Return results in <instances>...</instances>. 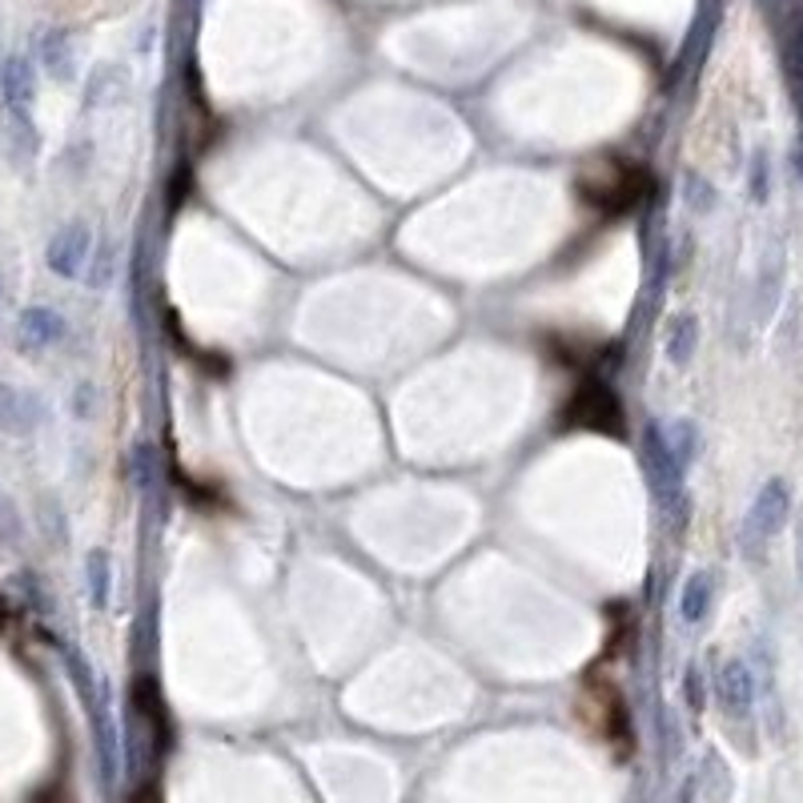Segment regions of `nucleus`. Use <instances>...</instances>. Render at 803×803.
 Returning a JSON list of instances; mask_svg holds the SVG:
<instances>
[{
	"label": "nucleus",
	"instance_id": "39448f33",
	"mask_svg": "<svg viewBox=\"0 0 803 803\" xmlns=\"http://www.w3.org/2000/svg\"><path fill=\"white\" fill-rule=\"evenodd\" d=\"M583 711H587V719H591L594 736L606 739V743L627 748V739H631L627 711H623V699H619L611 687H603V683H599V687H591V691L583 695Z\"/></svg>",
	"mask_w": 803,
	"mask_h": 803
},
{
	"label": "nucleus",
	"instance_id": "f257e3e1",
	"mask_svg": "<svg viewBox=\"0 0 803 803\" xmlns=\"http://www.w3.org/2000/svg\"><path fill=\"white\" fill-rule=\"evenodd\" d=\"M574 189H579V198H583L591 210L619 218V213H627L638 201V193H643V173H638L635 166H623V161H603V166H591L587 173H579Z\"/></svg>",
	"mask_w": 803,
	"mask_h": 803
},
{
	"label": "nucleus",
	"instance_id": "4be33fe9",
	"mask_svg": "<svg viewBox=\"0 0 803 803\" xmlns=\"http://www.w3.org/2000/svg\"><path fill=\"white\" fill-rule=\"evenodd\" d=\"M800 559H803V535H800Z\"/></svg>",
	"mask_w": 803,
	"mask_h": 803
},
{
	"label": "nucleus",
	"instance_id": "f3484780",
	"mask_svg": "<svg viewBox=\"0 0 803 803\" xmlns=\"http://www.w3.org/2000/svg\"><path fill=\"white\" fill-rule=\"evenodd\" d=\"M751 193H756V201L768 198V161L763 157H756V169H751Z\"/></svg>",
	"mask_w": 803,
	"mask_h": 803
},
{
	"label": "nucleus",
	"instance_id": "dca6fc26",
	"mask_svg": "<svg viewBox=\"0 0 803 803\" xmlns=\"http://www.w3.org/2000/svg\"><path fill=\"white\" fill-rule=\"evenodd\" d=\"M687 201H691V205H699V210H707V205L716 201V193H711V189H707L699 177H691V181H687Z\"/></svg>",
	"mask_w": 803,
	"mask_h": 803
},
{
	"label": "nucleus",
	"instance_id": "f8f14e48",
	"mask_svg": "<svg viewBox=\"0 0 803 803\" xmlns=\"http://www.w3.org/2000/svg\"><path fill=\"white\" fill-rule=\"evenodd\" d=\"M41 65L53 73L56 81H73V44L61 29L41 36Z\"/></svg>",
	"mask_w": 803,
	"mask_h": 803
},
{
	"label": "nucleus",
	"instance_id": "2eb2a0df",
	"mask_svg": "<svg viewBox=\"0 0 803 803\" xmlns=\"http://www.w3.org/2000/svg\"><path fill=\"white\" fill-rule=\"evenodd\" d=\"M667 439H672L675 458H679L683 466L691 463V458H695V426H691V422H675V430L667 434Z\"/></svg>",
	"mask_w": 803,
	"mask_h": 803
},
{
	"label": "nucleus",
	"instance_id": "9b49d317",
	"mask_svg": "<svg viewBox=\"0 0 803 803\" xmlns=\"http://www.w3.org/2000/svg\"><path fill=\"white\" fill-rule=\"evenodd\" d=\"M695 346H699V321H695V314L672 318V330H667V358H672L675 366H687L695 358Z\"/></svg>",
	"mask_w": 803,
	"mask_h": 803
},
{
	"label": "nucleus",
	"instance_id": "aec40b11",
	"mask_svg": "<svg viewBox=\"0 0 803 803\" xmlns=\"http://www.w3.org/2000/svg\"><path fill=\"white\" fill-rule=\"evenodd\" d=\"M33 803H65V795H61V792H41Z\"/></svg>",
	"mask_w": 803,
	"mask_h": 803
},
{
	"label": "nucleus",
	"instance_id": "ddd939ff",
	"mask_svg": "<svg viewBox=\"0 0 803 803\" xmlns=\"http://www.w3.org/2000/svg\"><path fill=\"white\" fill-rule=\"evenodd\" d=\"M85 579H88V599H93V606L109 603V554L101 547L85 554Z\"/></svg>",
	"mask_w": 803,
	"mask_h": 803
},
{
	"label": "nucleus",
	"instance_id": "6ab92c4d",
	"mask_svg": "<svg viewBox=\"0 0 803 803\" xmlns=\"http://www.w3.org/2000/svg\"><path fill=\"white\" fill-rule=\"evenodd\" d=\"M129 803H161V792H157L154 783H141L137 792H133V800Z\"/></svg>",
	"mask_w": 803,
	"mask_h": 803
},
{
	"label": "nucleus",
	"instance_id": "5701e85b",
	"mask_svg": "<svg viewBox=\"0 0 803 803\" xmlns=\"http://www.w3.org/2000/svg\"><path fill=\"white\" fill-rule=\"evenodd\" d=\"M800 49H803V33H800Z\"/></svg>",
	"mask_w": 803,
	"mask_h": 803
},
{
	"label": "nucleus",
	"instance_id": "a211bd4d",
	"mask_svg": "<svg viewBox=\"0 0 803 803\" xmlns=\"http://www.w3.org/2000/svg\"><path fill=\"white\" fill-rule=\"evenodd\" d=\"M687 704L695 707V711H699V707H704V683H699V672H687Z\"/></svg>",
	"mask_w": 803,
	"mask_h": 803
},
{
	"label": "nucleus",
	"instance_id": "7ed1b4c3",
	"mask_svg": "<svg viewBox=\"0 0 803 803\" xmlns=\"http://www.w3.org/2000/svg\"><path fill=\"white\" fill-rule=\"evenodd\" d=\"M643 463H647L651 486L663 498V507L675 518H683V503H687V495H683V463L675 458L672 439L659 426H647V434H643Z\"/></svg>",
	"mask_w": 803,
	"mask_h": 803
},
{
	"label": "nucleus",
	"instance_id": "f03ea898",
	"mask_svg": "<svg viewBox=\"0 0 803 803\" xmlns=\"http://www.w3.org/2000/svg\"><path fill=\"white\" fill-rule=\"evenodd\" d=\"M559 422L571 430H587V434H623V406L611 385L587 382L562 402Z\"/></svg>",
	"mask_w": 803,
	"mask_h": 803
},
{
	"label": "nucleus",
	"instance_id": "4468645a",
	"mask_svg": "<svg viewBox=\"0 0 803 803\" xmlns=\"http://www.w3.org/2000/svg\"><path fill=\"white\" fill-rule=\"evenodd\" d=\"M29 426H33V419H29V406H24V398L17 394L12 385H0V430L24 434Z\"/></svg>",
	"mask_w": 803,
	"mask_h": 803
},
{
	"label": "nucleus",
	"instance_id": "9d476101",
	"mask_svg": "<svg viewBox=\"0 0 803 803\" xmlns=\"http://www.w3.org/2000/svg\"><path fill=\"white\" fill-rule=\"evenodd\" d=\"M711 591H716V579H711V571H695L691 579L683 583L679 615L687 619V623H704L707 606H711Z\"/></svg>",
	"mask_w": 803,
	"mask_h": 803
},
{
	"label": "nucleus",
	"instance_id": "0eeeda50",
	"mask_svg": "<svg viewBox=\"0 0 803 803\" xmlns=\"http://www.w3.org/2000/svg\"><path fill=\"white\" fill-rule=\"evenodd\" d=\"M719 699H723V707L731 711V716H748L751 704H756V679H751L748 663L739 659H727L723 667H719Z\"/></svg>",
	"mask_w": 803,
	"mask_h": 803
},
{
	"label": "nucleus",
	"instance_id": "423d86ee",
	"mask_svg": "<svg viewBox=\"0 0 803 803\" xmlns=\"http://www.w3.org/2000/svg\"><path fill=\"white\" fill-rule=\"evenodd\" d=\"M88 230L81 225V221H73V225H65V230L56 233L53 242H49V270H53L56 277H77L81 270H85L88 262Z\"/></svg>",
	"mask_w": 803,
	"mask_h": 803
},
{
	"label": "nucleus",
	"instance_id": "20e7f679",
	"mask_svg": "<svg viewBox=\"0 0 803 803\" xmlns=\"http://www.w3.org/2000/svg\"><path fill=\"white\" fill-rule=\"evenodd\" d=\"M788 515H792V490H788V483L783 478H771V483H763V490L756 495V503H751V515H748V539H775L783 530V522H788Z\"/></svg>",
	"mask_w": 803,
	"mask_h": 803
},
{
	"label": "nucleus",
	"instance_id": "6e6552de",
	"mask_svg": "<svg viewBox=\"0 0 803 803\" xmlns=\"http://www.w3.org/2000/svg\"><path fill=\"white\" fill-rule=\"evenodd\" d=\"M0 88H4V101H9L12 113H29V105H33L36 97V73L33 65L24 61V56H9L4 61V77H0Z\"/></svg>",
	"mask_w": 803,
	"mask_h": 803
},
{
	"label": "nucleus",
	"instance_id": "1a4fd4ad",
	"mask_svg": "<svg viewBox=\"0 0 803 803\" xmlns=\"http://www.w3.org/2000/svg\"><path fill=\"white\" fill-rule=\"evenodd\" d=\"M65 318L49 306H29L21 314V338L29 346H56V341L65 338Z\"/></svg>",
	"mask_w": 803,
	"mask_h": 803
},
{
	"label": "nucleus",
	"instance_id": "412c9836",
	"mask_svg": "<svg viewBox=\"0 0 803 803\" xmlns=\"http://www.w3.org/2000/svg\"><path fill=\"white\" fill-rule=\"evenodd\" d=\"M0 302H4V282H0Z\"/></svg>",
	"mask_w": 803,
	"mask_h": 803
}]
</instances>
